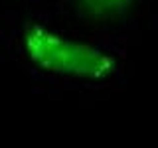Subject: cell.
Instances as JSON below:
<instances>
[{
	"mask_svg": "<svg viewBox=\"0 0 158 148\" xmlns=\"http://www.w3.org/2000/svg\"><path fill=\"white\" fill-rule=\"evenodd\" d=\"M142 10V0H56L52 18L93 38L111 39L127 32Z\"/></svg>",
	"mask_w": 158,
	"mask_h": 148,
	"instance_id": "obj_2",
	"label": "cell"
},
{
	"mask_svg": "<svg viewBox=\"0 0 158 148\" xmlns=\"http://www.w3.org/2000/svg\"><path fill=\"white\" fill-rule=\"evenodd\" d=\"M10 51L30 75L77 89H103L117 83L127 61L117 42L75 32L52 16L20 22L10 39Z\"/></svg>",
	"mask_w": 158,
	"mask_h": 148,
	"instance_id": "obj_1",
	"label": "cell"
}]
</instances>
